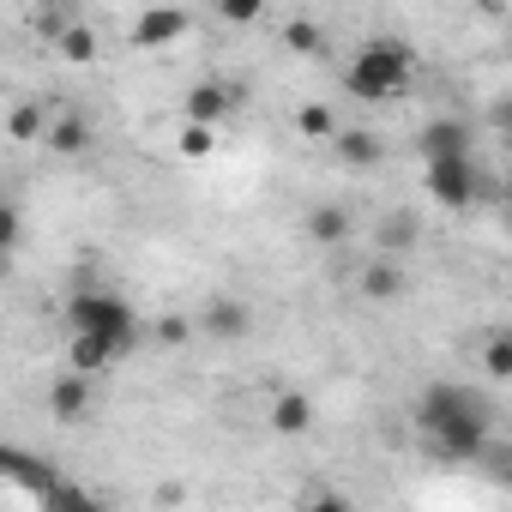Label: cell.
<instances>
[{
    "mask_svg": "<svg viewBox=\"0 0 512 512\" xmlns=\"http://www.w3.org/2000/svg\"><path fill=\"white\" fill-rule=\"evenodd\" d=\"M410 416H416V434L428 440V452L440 464H476L482 446L494 440V404L476 386H464V380L422 386V398H416Z\"/></svg>",
    "mask_w": 512,
    "mask_h": 512,
    "instance_id": "cell-1",
    "label": "cell"
},
{
    "mask_svg": "<svg viewBox=\"0 0 512 512\" xmlns=\"http://www.w3.org/2000/svg\"><path fill=\"white\" fill-rule=\"evenodd\" d=\"M344 235H350V211H344V205H314V211H308V241L332 247V241H344Z\"/></svg>",
    "mask_w": 512,
    "mask_h": 512,
    "instance_id": "cell-17",
    "label": "cell"
},
{
    "mask_svg": "<svg viewBox=\"0 0 512 512\" xmlns=\"http://www.w3.org/2000/svg\"><path fill=\"white\" fill-rule=\"evenodd\" d=\"M49 7H73V0H49Z\"/></svg>",
    "mask_w": 512,
    "mask_h": 512,
    "instance_id": "cell-26",
    "label": "cell"
},
{
    "mask_svg": "<svg viewBox=\"0 0 512 512\" xmlns=\"http://www.w3.org/2000/svg\"><path fill=\"white\" fill-rule=\"evenodd\" d=\"M332 145H338V157H344L350 169H374V163L386 157L380 133H368V127H338V133H332Z\"/></svg>",
    "mask_w": 512,
    "mask_h": 512,
    "instance_id": "cell-13",
    "label": "cell"
},
{
    "mask_svg": "<svg viewBox=\"0 0 512 512\" xmlns=\"http://www.w3.org/2000/svg\"><path fill=\"white\" fill-rule=\"evenodd\" d=\"M482 374H488V380H512V338H506V332H494V338L482 344Z\"/></svg>",
    "mask_w": 512,
    "mask_h": 512,
    "instance_id": "cell-21",
    "label": "cell"
},
{
    "mask_svg": "<svg viewBox=\"0 0 512 512\" xmlns=\"http://www.w3.org/2000/svg\"><path fill=\"white\" fill-rule=\"evenodd\" d=\"M266 422H272V434L296 440V434H308V428H314V398H308L302 386H284V392H272Z\"/></svg>",
    "mask_w": 512,
    "mask_h": 512,
    "instance_id": "cell-9",
    "label": "cell"
},
{
    "mask_svg": "<svg viewBox=\"0 0 512 512\" xmlns=\"http://www.w3.org/2000/svg\"><path fill=\"white\" fill-rule=\"evenodd\" d=\"M416 145H422V163H428V157H464V151H476V133H470V121H458V115H434V121L416 133Z\"/></svg>",
    "mask_w": 512,
    "mask_h": 512,
    "instance_id": "cell-8",
    "label": "cell"
},
{
    "mask_svg": "<svg viewBox=\"0 0 512 512\" xmlns=\"http://www.w3.org/2000/svg\"><path fill=\"white\" fill-rule=\"evenodd\" d=\"M211 7H217V19H223V25H260L272 0H211Z\"/></svg>",
    "mask_w": 512,
    "mask_h": 512,
    "instance_id": "cell-22",
    "label": "cell"
},
{
    "mask_svg": "<svg viewBox=\"0 0 512 512\" xmlns=\"http://www.w3.org/2000/svg\"><path fill=\"white\" fill-rule=\"evenodd\" d=\"M380 241H386L392 253H404V247H416V241H422V229H416V217H410V211H392V217L380 223Z\"/></svg>",
    "mask_w": 512,
    "mask_h": 512,
    "instance_id": "cell-20",
    "label": "cell"
},
{
    "mask_svg": "<svg viewBox=\"0 0 512 512\" xmlns=\"http://www.w3.org/2000/svg\"><path fill=\"white\" fill-rule=\"evenodd\" d=\"M296 127H302V139H332L338 133V115L326 103H302L296 109Z\"/></svg>",
    "mask_w": 512,
    "mask_h": 512,
    "instance_id": "cell-19",
    "label": "cell"
},
{
    "mask_svg": "<svg viewBox=\"0 0 512 512\" xmlns=\"http://www.w3.org/2000/svg\"><path fill=\"white\" fill-rule=\"evenodd\" d=\"M49 37H55L61 61H73V67H91V61H97V31H91L85 19H61Z\"/></svg>",
    "mask_w": 512,
    "mask_h": 512,
    "instance_id": "cell-12",
    "label": "cell"
},
{
    "mask_svg": "<svg viewBox=\"0 0 512 512\" xmlns=\"http://www.w3.org/2000/svg\"><path fill=\"white\" fill-rule=\"evenodd\" d=\"M67 326H73V332H91V338H103V344H115L121 356L139 344V314H133V302H121L115 290H73Z\"/></svg>",
    "mask_w": 512,
    "mask_h": 512,
    "instance_id": "cell-3",
    "label": "cell"
},
{
    "mask_svg": "<svg viewBox=\"0 0 512 512\" xmlns=\"http://www.w3.org/2000/svg\"><path fill=\"white\" fill-rule=\"evenodd\" d=\"M157 338H163V344H187V338H193V320L169 314V320H157Z\"/></svg>",
    "mask_w": 512,
    "mask_h": 512,
    "instance_id": "cell-25",
    "label": "cell"
},
{
    "mask_svg": "<svg viewBox=\"0 0 512 512\" xmlns=\"http://www.w3.org/2000/svg\"><path fill=\"white\" fill-rule=\"evenodd\" d=\"M410 79H416V55H410L398 37L362 43V49L350 55V67H344V91L362 97V103H392V97L410 91Z\"/></svg>",
    "mask_w": 512,
    "mask_h": 512,
    "instance_id": "cell-2",
    "label": "cell"
},
{
    "mask_svg": "<svg viewBox=\"0 0 512 512\" xmlns=\"http://www.w3.org/2000/svg\"><path fill=\"white\" fill-rule=\"evenodd\" d=\"M284 43H290L296 55H320V49H326L320 25H308V19H290V25H284Z\"/></svg>",
    "mask_w": 512,
    "mask_h": 512,
    "instance_id": "cell-23",
    "label": "cell"
},
{
    "mask_svg": "<svg viewBox=\"0 0 512 512\" xmlns=\"http://www.w3.org/2000/svg\"><path fill=\"white\" fill-rule=\"evenodd\" d=\"M422 187H428V199H434L440 211H470V205H482V193H488V169L476 163V151H464V157H428Z\"/></svg>",
    "mask_w": 512,
    "mask_h": 512,
    "instance_id": "cell-4",
    "label": "cell"
},
{
    "mask_svg": "<svg viewBox=\"0 0 512 512\" xmlns=\"http://www.w3.org/2000/svg\"><path fill=\"white\" fill-rule=\"evenodd\" d=\"M356 290H362L368 302H398V296H404V266H398V260H368L362 278H356Z\"/></svg>",
    "mask_w": 512,
    "mask_h": 512,
    "instance_id": "cell-14",
    "label": "cell"
},
{
    "mask_svg": "<svg viewBox=\"0 0 512 512\" xmlns=\"http://www.w3.org/2000/svg\"><path fill=\"white\" fill-rule=\"evenodd\" d=\"M91 139H97V127H91V115H85V109L49 115V133H43V145H49V151H61V157H79V151H91Z\"/></svg>",
    "mask_w": 512,
    "mask_h": 512,
    "instance_id": "cell-10",
    "label": "cell"
},
{
    "mask_svg": "<svg viewBox=\"0 0 512 512\" xmlns=\"http://www.w3.org/2000/svg\"><path fill=\"white\" fill-rule=\"evenodd\" d=\"M121 362V350L115 344H103V338H91V332H73V344H67V368H79V374H109Z\"/></svg>",
    "mask_w": 512,
    "mask_h": 512,
    "instance_id": "cell-11",
    "label": "cell"
},
{
    "mask_svg": "<svg viewBox=\"0 0 512 512\" xmlns=\"http://www.w3.org/2000/svg\"><path fill=\"white\" fill-rule=\"evenodd\" d=\"M193 31V13L187 7H145L139 19H133V49H169V43H181Z\"/></svg>",
    "mask_w": 512,
    "mask_h": 512,
    "instance_id": "cell-7",
    "label": "cell"
},
{
    "mask_svg": "<svg viewBox=\"0 0 512 512\" xmlns=\"http://www.w3.org/2000/svg\"><path fill=\"white\" fill-rule=\"evenodd\" d=\"M217 139H223V127H199V121H187V127L175 133V151H181L187 163H205V157L217 151Z\"/></svg>",
    "mask_w": 512,
    "mask_h": 512,
    "instance_id": "cell-18",
    "label": "cell"
},
{
    "mask_svg": "<svg viewBox=\"0 0 512 512\" xmlns=\"http://www.w3.org/2000/svg\"><path fill=\"white\" fill-rule=\"evenodd\" d=\"M43 133H49V109L43 103H13L7 109V139L13 145H37Z\"/></svg>",
    "mask_w": 512,
    "mask_h": 512,
    "instance_id": "cell-15",
    "label": "cell"
},
{
    "mask_svg": "<svg viewBox=\"0 0 512 512\" xmlns=\"http://www.w3.org/2000/svg\"><path fill=\"white\" fill-rule=\"evenodd\" d=\"M241 109V85L235 79H223V73H211V79H199V85H187V103H181V115L187 121H199V127H229V115Z\"/></svg>",
    "mask_w": 512,
    "mask_h": 512,
    "instance_id": "cell-5",
    "label": "cell"
},
{
    "mask_svg": "<svg viewBox=\"0 0 512 512\" xmlns=\"http://www.w3.org/2000/svg\"><path fill=\"white\" fill-rule=\"evenodd\" d=\"M91 404H97V374L61 368V374H55V386H49V416H55L61 428H79V422L91 416Z\"/></svg>",
    "mask_w": 512,
    "mask_h": 512,
    "instance_id": "cell-6",
    "label": "cell"
},
{
    "mask_svg": "<svg viewBox=\"0 0 512 512\" xmlns=\"http://www.w3.org/2000/svg\"><path fill=\"white\" fill-rule=\"evenodd\" d=\"M19 235H25L19 205H13V199H0V253H13V247H19Z\"/></svg>",
    "mask_w": 512,
    "mask_h": 512,
    "instance_id": "cell-24",
    "label": "cell"
},
{
    "mask_svg": "<svg viewBox=\"0 0 512 512\" xmlns=\"http://www.w3.org/2000/svg\"><path fill=\"white\" fill-rule=\"evenodd\" d=\"M199 326H205L211 338H247V326H253V314H247L241 302H211V308L199 314Z\"/></svg>",
    "mask_w": 512,
    "mask_h": 512,
    "instance_id": "cell-16",
    "label": "cell"
}]
</instances>
